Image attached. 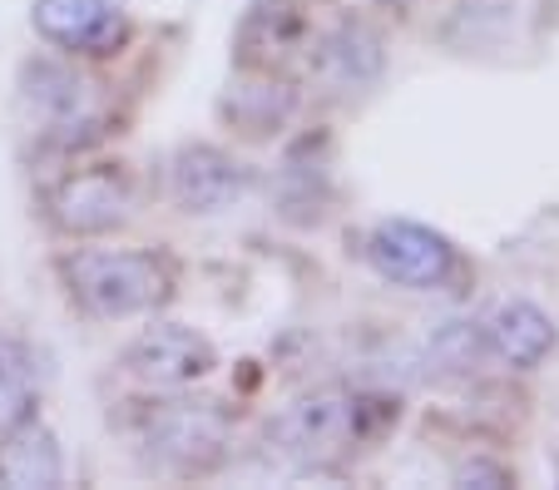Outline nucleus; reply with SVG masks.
I'll return each mask as SVG.
<instances>
[{
    "label": "nucleus",
    "mask_w": 559,
    "mask_h": 490,
    "mask_svg": "<svg viewBox=\"0 0 559 490\" xmlns=\"http://www.w3.org/2000/svg\"><path fill=\"white\" fill-rule=\"evenodd\" d=\"M381 396H352L337 386H322V392H307L297 402H287L283 411L267 421V446L277 461H287L293 470H328L342 456L371 441L381 427H396V406L377 416Z\"/></svg>",
    "instance_id": "1"
},
{
    "label": "nucleus",
    "mask_w": 559,
    "mask_h": 490,
    "mask_svg": "<svg viewBox=\"0 0 559 490\" xmlns=\"http://www.w3.org/2000/svg\"><path fill=\"white\" fill-rule=\"evenodd\" d=\"M64 283L90 318L105 322L148 312L174 292L169 263L144 248H85V253L64 258Z\"/></svg>",
    "instance_id": "2"
},
{
    "label": "nucleus",
    "mask_w": 559,
    "mask_h": 490,
    "mask_svg": "<svg viewBox=\"0 0 559 490\" xmlns=\"http://www.w3.org/2000/svg\"><path fill=\"white\" fill-rule=\"evenodd\" d=\"M233 421L218 402H169L148 416V461L174 476H203L228 456Z\"/></svg>",
    "instance_id": "3"
},
{
    "label": "nucleus",
    "mask_w": 559,
    "mask_h": 490,
    "mask_svg": "<svg viewBox=\"0 0 559 490\" xmlns=\"http://www.w3.org/2000/svg\"><path fill=\"white\" fill-rule=\"evenodd\" d=\"M21 105H25V115L40 124V134L55 139V144H74V139L85 134V129L99 124L95 80L74 75L70 64H55V60L25 64V75H21Z\"/></svg>",
    "instance_id": "4"
},
{
    "label": "nucleus",
    "mask_w": 559,
    "mask_h": 490,
    "mask_svg": "<svg viewBox=\"0 0 559 490\" xmlns=\"http://www.w3.org/2000/svg\"><path fill=\"white\" fill-rule=\"evenodd\" d=\"M124 367L134 382L158 386V392H179V386H193L218 367V352L203 332L183 327V322H154L144 327L124 352Z\"/></svg>",
    "instance_id": "5"
},
{
    "label": "nucleus",
    "mask_w": 559,
    "mask_h": 490,
    "mask_svg": "<svg viewBox=\"0 0 559 490\" xmlns=\"http://www.w3.org/2000/svg\"><path fill=\"white\" fill-rule=\"evenodd\" d=\"M367 258L396 288H441L455 273V248L436 228L412 224V218H386L371 228Z\"/></svg>",
    "instance_id": "6"
},
{
    "label": "nucleus",
    "mask_w": 559,
    "mask_h": 490,
    "mask_svg": "<svg viewBox=\"0 0 559 490\" xmlns=\"http://www.w3.org/2000/svg\"><path fill=\"white\" fill-rule=\"evenodd\" d=\"M248 189H253L248 164H238L213 144H183L169 159V193L183 214H223Z\"/></svg>",
    "instance_id": "7"
},
{
    "label": "nucleus",
    "mask_w": 559,
    "mask_h": 490,
    "mask_svg": "<svg viewBox=\"0 0 559 490\" xmlns=\"http://www.w3.org/2000/svg\"><path fill=\"white\" fill-rule=\"evenodd\" d=\"M134 208V193H129V179L119 169H80L50 193V218L64 228V234H109L119 228Z\"/></svg>",
    "instance_id": "8"
},
{
    "label": "nucleus",
    "mask_w": 559,
    "mask_h": 490,
    "mask_svg": "<svg viewBox=\"0 0 559 490\" xmlns=\"http://www.w3.org/2000/svg\"><path fill=\"white\" fill-rule=\"evenodd\" d=\"M31 21L50 45L74 55H109L124 40V15L115 11V0H35Z\"/></svg>",
    "instance_id": "9"
},
{
    "label": "nucleus",
    "mask_w": 559,
    "mask_h": 490,
    "mask_svg": "<svg viewBox=\"0 0 559 490\" xmlns=\"http://www.w3.org/2000/svg\"><path fill=\"white\" fill-rule=\"evenodd\" d=\"M386 70V50H381V35L361 21H342L322 35L317 45V80L337 95H361L371 89Z\"/></svg>",
    "instance_id": "10"
},
{
    "label": "nucleus",
    "mask_w": 559,
    "mask_h": 490,
    "mask_svg": "<svg viewBox=\"0 0 559 490\" xmlns=\"http://www.w3.org/2000/svg\"><path fill=\"white\" fill-rule=\"evenodd\" d=\"M302 35L307 21L297 0H253V11L238 25L233 50H238L243 70H277L293 50H302Z\"/></svg>",
    "instance_id": "11"
},
{
    "label": "nucleus",
    "mask_w": 559,
    "mask_h": 490,
    "mask_svg": "<svg viewBox=\"0 0 559 490\" xmlns=\"http://www.w3.org/2000/svg\"><path fill=\"white\" fill-rule=\"evenodd\" d=\"M480 327H486L490 352H496L506 367H520V372L539 367L549 352H555V322H549V312H539L535 302H525V298L500 302Z\"/></svg>",
    "instance_id": "12"
},
{
    "label": "nucleus",
    "mask_w": 559,
    "mask_h": 490,
    "mask_svg": "<svg viewBox=\"0 0 559 490\" xmlns=\"http://www.w3.org/2000/svg\"><path fill=\"white\" fill-rule=\"evenodd\" d=\"M218 109H223V119H228L238 134L267 139V134H277V129L293 119L297 95H293L287 80L273 75V70H243V80L228 85V95H223Z\"/></svg>",
    "instance_id": "13"
},
{
    "label": "nucleus",
    "mask_w": 559,
    "mask_h": 490,
    "mask_svg": "<svg viewBox=\"0 0 559 490\" xmlns=\"http://www.w3.org/2000/svg\"><path fill=\"white\" fill-rule=\"evenodd\" d=\"M64 480L60 441L40 421H21L0 446V486L5 490H55Z\"/></svg>",
    "instance_id": "14"
},
{
    "label": "nucleus",
    "mask_w": 559,
    "mask_h": 490,
    "mask_svg": "<svg viewBox=\"0 0 559 490\" xmlns=\"http://www.w3.org/2000/svg\"><path fill=\"white\" fill-rule=\"evenodd\" d=\"M35 411V382H31V362L11 337H0V437L15 431L21 421H31Z\"/></svg>",
    "instance_id": "15"
},
{
    "label": "nucleus",
    "mask_w": 559,
    "mask_h": 490,
    "mask_svg": "<svg viewBox=\"0 0 559 490\" xmlns=\"http://www.w3.org/2000/svg\"><path fill=\"white\" fill-rule=\"evenodd\" d=\"M277 199H283V214L293 218V224H317V218H322V203H328V169H322V164H302L293 154V159L283 164Z\"/></svg>",
    "instance_id": "16"
},
{
    "label": "nucleus",
    "mask_w": 559,
    "mask_h": 490,
    "mask_svg": "<svg viewBox=\"0 0 559 490\" xmlns=\"http://www.w3.org/2000/svg\"><path fill=\"white\" fill-rule=\"evenodd\" d=\"M490 357V342H486V327H475V322H445L441 332L431 337V362L441 372H480V362Z\"/></svg>",
    "instance_id": "17"
},
{
    "label": "nucleus",
    "mask_w": 559,
    "mask_h": 490,
    "mask_svg": "<svg viewBox=\"0 0 559 490\" xmlns=\"http://www.w3.org/2000/svg\"><path fill=\"white\" fill-rule=\"evenodd\" d=\"M455 486H510V470L506 466H496V461H461V466H455Z\"/></svg>",
    "instance_id": "18"
},
{
    "label": "nucleus",
    "mask_w": 559,
    "mask_h": 490,
    "mask_svg": "<svg viewBox=\"0 0 559 490\" xmlns=\"http://www.w3.org/2000/svg\"><path fill=\"white\" fill-rule=\"evenodd\" d=\"M115 5H119V0H115Z\"/></svg>",
    "instance_id": "19"
}]
</instances>
